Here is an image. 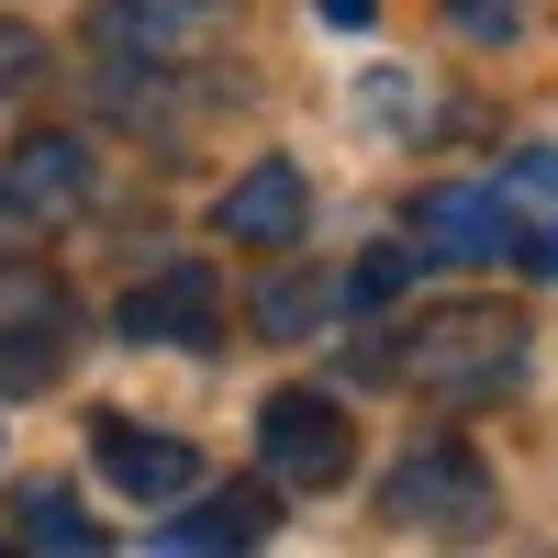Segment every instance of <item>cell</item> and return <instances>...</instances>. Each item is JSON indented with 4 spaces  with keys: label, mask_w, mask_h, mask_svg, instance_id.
Segmentation results:
<instances>
[{
    "label": "cell",
    "mask_w": 558,
    "mask_h": 558,
    "mask_svg": "<svg viewBox=\"0 0 558 558\" xmlns=\"http://www.w3.org/2000/svg\"><path fill=\"white\" fill-rule=\"evenodd\" d=\"M391 380H413L425 402H492V391H514L525 380V313H502V302H458L436 324H413V336L391 347Z\"/></svg>",
    "instance_id": "1"
},
{
    "label": "cell",
    "mask_w": 558,
    "mask_h": 558,
    "mask_svg": "<svg viewBox=\"0 0 558 558\" xmlns=\"http://www.w3.org/2000/svg\"><path fill=\"white\" fill-rule=\"evenodd\" d=\"M78 347V302L57 268H34L23 246H0V391H45Z\"/></svg>",
    "instance_id": "2"
},
{
    "label": "cell",
    "mask_w": 558,
    "mask_h": 558,
    "mask_svg": "<svg viewBox=\"0 0 558 558\" xmlns=\"http://www.w3.org/2000/svg\"><path fill=\"white\" fill-rule=\"evenodd\" d=\"M380 514L413 525V536H481V525H492V470H481L458 436H425V447H402V458H391Z\"/></svg>",
    "instance_id": "3"
},
{
    "label": "cell",
    "mask_w": 558,
    "mask_h": 558,
    "mask_svg": "<svg viewBox=\"0 0 558 558\" xmlns=\"http://www.w3.org/2000/svg\"><path fill=\"white\" fill-rule=\"evenodd\" d=\"M89 202V146L78 134H23L0 146V246H45Z\"/></svg>",
    "instance_id": "4"
},
{
    "label": "cell",
    "mask_w": 558,
    "mask_h": 558,
    "mask_svg": "<svg viewBox=\"0 0 558 558\" xmlns=\"http://www.w3.org/2000/svg\"><path fill=\"white\" fill-rule=\"evenodd\" d=\"M257 458H268V492H336L357 470V425L324 391H279L257 413Z\"/></svg>",
    "instance_id": "5"
},
{
    "label": "cell",
    "mask_w": 558,
    "mask_h": 558,
    "mask_svg": "<svg viewBox=\"0 0 558 558\" xmlns=\"http://www.w3.org/2000/svg\"><path fill=\"white\" fill-rule=\"evenodd\" d=\"M112 336H134V347H213V336H223V279H213V268H157V279H134V291L112 302Z\"/></svg>",
    "instance_id": "6"
},
{
    "label": "cell",
    "mask_w": 558,
    "mask_h": 558,
    "mask_svg": "<svg viewBox=\"0 0 558 558\" xmlns=\"http://www.w3.org/2000/svg\"><path fill=\"white\" fill-rule=\"evenodd\" d=\"M502 246H525V223L502 191H470V179H447V191L413 202V257H447V268H481Z\"/></svg>",
    "instance_id": "7"
},
{
    "label": "cell",
    "mask_w": 558,
    "mask_h": 558,
    "mask_svg": "<svg viewBox=\"0 0 558 558\" xmlns=\"http://www.w3.org/2000/svg\"><path fill=\"white\" fill-rule=\"evenodd\" d=\"M89 470H101L123 502H179V492H202V447H179V436H157V425L101 413V425H89Z\"/></svg>",
    "instance_id": "8"
},
{
    "label": "cell",
    "mask_w": 558,
    "mask_h": 558,
    "mask_svg": "<svg viewBox=\"0 0 558 558\" xmlns=\"http://www.w3.org/2000/svg\"><path fill=\"white\" fill-rule=\"evenodd\" d=\"M302 223H313V191H302L291 157H257L235 191L213 202V235L223 246H302Z\"/></svg>",
    "instance_id": "9"
},
{
    "label": "cell",
    "mask_w": 558,
    "mask_h": 558,
    "mask_svg": "<svg viewBox=\"0 0 558 558\" xmlns=\"http://www.w3.org/2000/svg\"><path fill=\"white\" fill-rule=\"evenodd\" d=\"M89 45L112 68H179L202 45V0H101L89 12Z\"/></svg>",
    "instance_id": "10"
},
{
    "label": "cell",
    "mask_w": 558,
    "mask_h": 558,
    "mask_svg": "<svg viewBox=\"0 0 558 558\" xmlns=\"http://www.w3.org/2000/svg\"><path fill=\"white\" fill-rule=\"evenodd\" d=\"M268 536V492H213L202 514H179L168 547H257Z\"/></svg>",
    "instance_id": "11"
},
{
    "label": "cell",
    "mask_w": 558,
    "mask_h": 558,
    "mask_svg": "<svg viewBox=\"0 0 558 558\" xmlns=\"http://www.w3.org/2000/svg\"><path fill=\"white\" fill-rule=\"evenodd\" d=\"M23 536H34V547H57V558H89V547H101V525H89L57 481H34V492H23Z\"/></svg>",
    "instance_id": "12"
},
{
    "label": "cell",
    "mask_w": 558,
    "mask_h": 558,
    "mask_svg": "<svg viewBox=\"0 0 558 558\" xmlns=\"http://www.w3.org/2000/svg\"><path fill=\"white\" fill-rule=\"evenodd\" d=\"M257 324H268V336H302V324H324V279H268V291H257Z\"/></svg>",
    "instance_id": "13"
},
{
    "label": "cell",
    "mask_w": 558,
    "mask_h": 558,
    "mask_svg": "<svg viewBox=\"0 0 558 558\" xmlns=\"http://www.w3.org/2000/svg\"><path fill=\"white\" fill-rule=\"evenodd\" d=\"M447 23L470 34V45H514L525 34V0H447Z\"/></svg>",
    "instance_id": "14"
},
{
    "label": "cell",
    "mask_w": 558,
    "mask_h": 558,
    "mask_svg": "<svg viewBox=\"0 0 558 558\" xmlns=\"http://www.w3.org/2000/svg\"><path fill=\"white\" fill-rule=\"evenodd\" d=\"M34 78H45V45H34L23 23H0V112H12V101H23Z\"/></svg>",
    "instance_id": "15"
},
{
    "label": "cell",
    "mask_w": 558,
    "mask_h": 558,
    "mask_svg": "<svg viewBox=\"0 0 558 558\" xmlns=\"http://www.w3.org/2000/svg\"><path fill=\"white\" fill-rule=\"evenodd\" d=\"M402 279H413V246H380V257H368V268L347 279V302H391Z\"/></svg>",
    "instance_id": "16"
},
{
    "label": "cell",
    "mask_w": 558,
    "mask_h": 558,
    "mask_svg": "<svg viewBox=\"0 0 558 558\" xmlns=\"http://www.w3.org/2000/svg\"><path fill=\"white\" fill-rule=\"evenodd\" d=\"M313 12H324V23H347V34H357L368 12H380V0H313Z\"/></svg>",
    "instance_id": "17"
}]
</instances>
